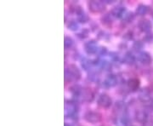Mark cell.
<instances>
[{
    "label": "cell",
    "mask_w": 153,
    "mask_h": 126,
    "mask_svg": "<svg viewBox=\"0 0 153 126\" xmlns=\"http://www.w3.org/2000/svg\"><path fill=\"white\" fill-rule=\"evenodd\" d=\"M84 49H85V51L87 52L88 55H94L99 50L97 43L94 40L88 41L84 45Z\"/></svg>",
    "instance_id": "cell-5"
},
{
    "label": "cell",
    "mask_w": 153,
    "mask_h": 126,
    "mask_svg": "<svg viewBox=\"0 0 153 126\" xmlns=\"http://www.w3.org/2000/svg\"><path fill=\"white\" fill-rule=\"evenodd\" d=\"M128 119L127 116H123L117 121V126H128Z\"/></svg>",
    "instance_id": "cell-18"
},
{
    "label": "cell",
    "mask_w": 153,
    "mask_h": 126,
    "mask_svg": "<svg viewBox=\"0 0 153 126\" xmlns=\"http://www.w3.org/2000/svg\"><path fill=\"white\" fill-rule=\"evenodd\" d=\"M88 8H89V10L92 11V12L100 13V12L104 11L105 6L104 2L93 0V1H90L88 3Z\"/></svg>",
    "instance_id": "cell-4"
},
{
    "label": "cell",
    "mask_w": 153,
    "mask_h": 126,
    "mask_svg": "<svg viewBox=\"0 0 153 126\" xmlns=\"http://www.w3.org/2000/svg\"><path fill=\"white\" fill-rule=\"evenodd\" d=\"M76 105L73 102H67L65 106L66 116L73 117L76 113Z\"/></svg>",
    "instance_id": "cell-7"
},
{
    "label": "cell",
    "mask_w": 153,
    "mask_h": 126,
    "mask_svg": "<svg viewBox=\"0 0 153 126\" xmlns=\"http://www.w3.org/2000/svg\"><path fill=\"white\" fill-rule=\"evenodd\" d=\"M81 78V72L75 65H70L65 70V80L67 82L77 81Z\"/></svg>",
    "instance_id": "cell-1"
},
{
    "label": "cell",
    "mask_w": 153,
    "mask_h": 126,
    "mask_svg": "<svg viewBox=\"0 0 153 126\" xmlns=\"http://www.w3.org/2000/svg\"><path fill=\"white\" fill-rule=\"evenodd\" d=\"M73 45V39L70 38V37H65L64 39V46L66 49L71 48V46Z\"/></svg>",
    "instance_id": "cell-20"
},
{
    "label": "cell",
    "mask_w": 153,
    "mask_h": 126,
    "mask_svg": "<svg viewBox=\"0 0 153 126\" xmlns=\"http://www.w3.org/2000/svg\"><path fill=\"white\" fill-rule=\"evenodd\" d=\"M128 85L129 89H131L132 90H137L138 88L140 86V80L136 78H133L131 79H129L128 81Z\"/></svg>",
    "instance_id": "cell-15"
},
{
    "label": "cell",
    "mask_w": 153,
    "mask_h": 126,
    "mask_svg": "<svg viewBox=\"0 0 153 126\" xmlns=\"http://www.w3.org/2000/svg\"><path fill=\"white\" fill-rule=\"evenodd\" d=\"M125 8L122 6H117L115 7L114 9L111 10V16L115 18H122L125 15Z\"/></svg>",
    "instance_id": "cell-9"
},
{
    "label": "cell",
    "mask_w": 153,
    "mask_h": 126,
    "mask_svg": "<svg viewBox=\"0 0 153 126\" xmlns=\"http://www.w3.org/2000/svg\"><path fill=\"white\" fill-rule=\"evenodd\" d=\"M138 27L140 28V30L143 33H150L152 29V24L149 20L144 19V20H141L139 22Z\"/></svg>",
    "instance_id": "cell-6"
},
{
    "label": "cell",
    "mask_w": 153,
    "mask_h": 126,
    "mask_svg": "<svg viewBox=\"0 0 153 126\" xmlns=\"http://www.w3.org/2000/svg\"><path fill=\"white\" fill-rule=\"evenodd\" d=\"M149 11V7L147 5H145V4H140V5L137 7L136 9V14L139 16H145L146 15Z\"/></svg>",
    "instance_id": "cell-16"
},
{
    "label": "cell",
    "mask_w": 153,
    "mask_h": 126,
    "mask_svg": "<svg viewBox=\"0 0 153 126\" xmlns=\"http://www.w3.org/2000/svg\"><path fill=\"white\" fill-rule=\"evenodd\" d=\"M138 60H139L140 62H141L142 64H144V65H149L152 62V56H151V55L149 53L144 51V52H141V53L139 54Z\"/></svg>",
    "instance_id": "cell-8"
},
{
    "label": "cell",
    "mask_w": 153,
    "mask_h": 126,
    "mask_svg": "<svg viewBox=\"0 0 153 126\" xmlns=\"http://www.w3.org/2000/svg\"><path fill=\"white\" fill-rule=\"evenodd\" d=\"M140 99L144 102H147V101H151V97L146 91H143L142 93L140 95Z\"/></svg>",
    "instance_id": "cell-21"
},
{
    "label": "cell",
    "mask_w": 153,
    "mask_h": 126,
    "mask_svg": "<svg viewBox=\"0 0 153 126\" xmlns=\"http://www.w3.org/2000/svg\"><path fill=\"white\" fill-rule=\"evenodd\" d=\"M65 126H71L69 124H65Z\"/></svg>",
    "instance_id": "cell-28"
},
{
    "label": "cell",
    "mask_w": 153,
    "mask_h": 126,
    "mask_svg": "<svg viewBox=\"0 0 153 126\" xmlns=\"http://www.w3.org/2000/svg\"><path fill=\"white\" fill-rule=\"evenodd\" d=\"M71 93L73 94L74 95H79L80 94L82 93V89H81V87L79 86V85H76V84H75V85H73L72 87L71 88Z\"/></svg>",
    "instance_id": "cell-19"
},
{
    "label": "cell",
    "mask_w": 153,
    "mask_h": 126,
    "mask_svg": "<svg viewBox=\"0 0 153 126\" xmlns=\"http://www.w3.org/2000/svg\"><path fill=\"white\" fill-rule=\"evenodd\" d=\"M147 113L145 111H143V110L137 111L136 113H135V119L139 123H145L146 121L147 120Z\"/></svg>",
    "instance_id": "cell-12"
},
{
    "label": "cell",
    "mask_w": 153,
    "mask_h": 126,
    "mask_svg": "<svg viewBox=\"0 0 153 126\" xmlns=\"http://www.w3.org/2000/svg\"><path fill=\"white\" fill-rule=\"evenodd\" d=\"M142 48V44L140 42V41H137V42H135L134 44V49H136V50H138V49H140Z\"/></svg>",
    "instance_id": "cell-26"
},
{
    "label": "cell",
    "mask_w": 153,
    "mask_h": 126,
    "mask_svg": "<svg viewBox=\"0 0 153 126\" xmlns=\"http://www.w3.org/2000/svg\"><path fill=\"white\" fill-rule=\"evenodd\" d=\"M123 19H124V21H126L127 22H132V21L134 19V16L133 13L128 12V13H126L125 15L123 16Z\"/></svg>",
    "instance_id": "cell-22"
},
{
    "label": "cell",
    "mask_w": 153,
    "mask_h": 126,
    "mask_svg": "<svg viewBox=\"0 0 153 126\" xmlns=\"http://www.w3.org/2000/svg\"><path fill=\"white\" fill-rule=\"evenodd\" d=\"M111 16H111V15H110V14L105 15L104 17H102V22L105 23V24H111V22H112V20H111Z\"/></svg>",
    "instance_id": "cell-23"
},
{
    "label": "cell",
    "mask_w": 153,
    "mask_h": 126,
    "mask_svg": "<svg viewBox=\"0 0 153 126\" xmlns=\"http://www.w3.org/2000/svg\"><path fill=\"white\" fill-rule=\"evenodd\" d=\"M123 63H125L127 65H133L135 61V57L131 52H127L123 56Z\"/></svg>",
    "instance_id": "cell-13"
},
{
    "label": "cell",
    "mask_w": 153,
    "mask_h": 126,
    "mask_svg": "<svg viewBox=\"0 0 153 126\" xmlns=\"http://www.w3.org/2000/svg\"><path fill=\"white\" fill-rule=\"evenodd\" d=\"M104 84L106 87H114L117 84V78L115 75H109L105 79Z\"/></svg>",
    "instance_id": "cell-10"
},
{
    "label": "cell",
    "mask_w": 153,
    "mask_h": 126,
    "mask_svg": "<svg viewBox=\"0 0 153 126\" xmlns=\"http://www.w3.org/2000/svg\"><path fill=\"white\" fill-rule=\"evenodd\" d=\"M84 119L90 124H97L101 120V115L97 112L88 111L84 115Z\"/></svg>",
    "instance_id": "cell-2"
},
{
    "label": "cell",
    "mask_w": 153,
    "mask_h": 126,
    "mask_svg": "<svg viewBox=\"0 0 153 126\" xmlns=\"http://www.w3.org/2000/svg\"><path fill=\"white\" fill-rule=\"evenodd\" d=\"M88 30L87 29H83L81 33H79L77 34V36L80 38V39H85L88 37Z\"/></svg>",
    "instance_id": "cell-24"
},
{
    "label": "cell",
    "mask_w": 153,
    "mask_h": 126,
    "mask_svg": "<svg viewBox=\"0 0 153 126\" xmlns=\"http://www.w3.org/2000/svg\"><path fill=\"white\" fill-rule=\"evenodd\" d=\"M97 103L103 108H108L111 106V98L106 94H100L97 99Z\"/></svg>",
    "instance_id": "cell-3"
},
{
    "label": "cell",
    "mask_w": 153,
    "mask_h": 126,
    "mask_svg": "<svg viewBox=\"0 0 153 126\" xmlns=\"http://www.w3.org/2000/svg\"><path fill=\"white\" fill-rule=\"evenodd\" d=\"M76 15H77V20H78V22H80L81 23H86L89 20V17L88 16L87 14L82 10L81 8H78L76 10Z\"/></svg>",
    "instance_id": "cell-11"
},
{
    "label": "cell",
    "mask_w": 153,
    "mask_h": 126,
    "mask_svg": "<svg viewBox=\"0 0 153 126\" xmlns=\"http://www.w3.org/2000/svg\"><path fill=\"white\" fill-rule=\"evenodd\" d=\"M82 99H83V101H85L87 102L92 101L94 99L93 92L88 89H83V91H82Z\"/></svg>",
    "instance_id": "cell-14"
},
{
    "label": "cell",
    "mask_w": 153,
    "mask_h": 126,
    "mask_svg": "<svg viewBox=\"0 0 153 126\" xmlns=\"http://www.w3.org/2000/svg\"><path fill=\"white\" fill-rule=\"evenodd\" d=\"M90 64H91V62L89 61V60H86V59H84V60H82V66L85 69V70H88V68H89V66H90Z\"/></svg>",
    "instance_id": "cell-25"
},
{
    "label": "cell",
    "mask_w": 153,
    "mask_h": 126,
    "mask_svg": "<svg viewBox=\"0 0 153 126\" xmlns=\"http://www.w3.org/2000/svg\"><path fill=\"white\" fill-rule=\"evenodd\" d=\"M67 28L71 31H77L79 29V24L75 21H71L67 24Z\"/></svg>",
    "instance_id": "cell-17"
},
{
    "label": "cell",
    "mask_w": 153,
    "mask_h": 126,
    "mask_svg": "<svg viewBox=\"0 0 153 126\" xmlns=\"http://www.w3.org/2000/svg\"><path fill=\"white\" fill-rule=\"evenodd\" d=\"M98 51L100 52V55H104L106 54V52H107V49H106V48H105V47H101L100 49H99Z\"/></svg>",
    "instance_id": "cell-27"
}]
</instances>
